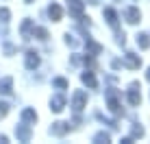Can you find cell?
I'll use <instances>...</instances> for the list:
<instances>
[{"label": "cell", "instance_id": "obj_1", "mask_svg": "<svg viewBox=\"0 0 150 144\" xmlns=\"http://www.w3.org/2000/svg\"><path fill=\"white\" fill-rule=\"evenodd\" d=\"M50 15H54V18H59V15H61V9H59V7H52V9H50Z\"/></svg>", "mask_w": 150, "mask_h": 144}]
</instances>
